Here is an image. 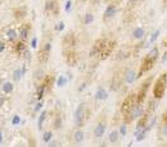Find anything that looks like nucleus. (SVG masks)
Returning a JSON list of instances; mask_svg holds the SVG:
<instances>
[{"label": "nucleus", "mask_w": 167, "mask_h": 147, "mask_svg": "<svg viewBox=\"0 0 167 147\" xmlns=\"http://www.w3.org/2000/svg\"><path fill=\"white\" fill-rule=\"evenodd\" d=\"M158 56H159L158 47H152L141 60L140 69H139V72H138V78H140L141 75H144L147 72H149V70L154 67L156 61L158 60Z\"/></svg>", "instance_id": "f257e3e1"}, {"label": "nucleus", "mask_w": 167, "mask_h": 147, "mask_svg": "<svg viewBox=\"0 0 167 147\" xmlns=\"http://www.w3.org/2000/svg\"><path fill=\"white\" fill-rule=\"evenodd\" d=\"M114 45H116V42L112 40H107V39L98 40L93 47L91 55L97 54L98 56H100V59H106L107 56L111 55V53L114 49Z\"/></svg>", "instance_id": "f03ea898"}, {"label": "nucleus", "mask_w": 167, "mask_h": 147, "mask_svg": "<svg viewBox=\"0 0 167 147\" xmlns=\"http://www.w3.org/2000/svg\"><path fill=\"white\" fill-rule=\"evenodd\" d=\"M166 88H167V72L161 73V75L156 79L154 86H153V97L161 100L166 93Z\"/></svg>", "instance_id": "7ed1b4c3"}, {"label": "nucleus", "mask_w": 167, "mask_h": 147, "mask_svg": "<svg viewBox=\"0 0 167 147\" xmlns=\"http://www.w3.org/2000/svg\"><path fill=\"white\" fill-rule=\"evenodd\" d=\"M88 119V106L85 102H81L75 111V123L76 125L82 127Z\"/></svg>", "instance_id": "20e7f679"}, {"label": "nucleus", "mask_w": 167, "mask_h": 147, "mask_svg": "<svg viewBox=\"0 0 167 147\" xmlns=\"http://www.w3.org/2000/svg\"><path fill=\"white\" fill-rule=\"evenodd\" d=\"M144 113L145 111H144V109H143V104L141 102H136L135 105L131 107V110L125 115V120H126V123H131L135 119H139Z\"/></svg>", "instance_id": "39448f33"}, {"label": "nucleus", "mask_w": 167, "mask_h": 147, "mask_svg": "<svg viewBox=\"0 0 167 147\" xmlns=\"http://www.w3.org/2000/svg\"><path fill=\"white\" fill-rule=\"evenodd\" d=\"M152 82H153V77H149V78H147L144 82L141 83L139 91H138V93H136V96H138V102H141V104L144 102L147 95H148V92H149V88H150Z\"/></svg>", "instance_id": "423d86ee"}, {"label": "nucleus", "mask_w": 167, "mask_h": 147, "mask_svg": "<svg viewBox=\"0 0 167 147\" xmlns=\"http://www.w3.org/2000/svg\"><path fill=\"white\" fill-rule=\"evenodd\" d=\"M136 102H138V96H136V93L128 95V96L125 98V101L122 102V106H121V113H122V115L125 116L126 114L131 110V107L135 105Z\"/></svg>", "instance_id": "0eeeda50"}, {"label": "nucleus", "mask_w": 167, "mask_h": 147, "mask_svg": "<svg viewBox=\"0 0 167 147\" xmlns=\"http://www.w3.org/2000/svg\"><path fill=\"white\" fill-rule=\"evenodd\" d=\"M50 50H51V45L49 44V42L45 44L39 50V55H37V58H39L40 63H46V61H48V59H49V55H50Z\"/></svg>", "instance_id": "6e6552de"}, {"label": "nucleus", "mask_w": 167, "mask_h": 147, "mask_svg": "<svg viewBox=\"0 0 167 147\" xmlns=\"http://www.w3.org/2000/svg\"><path fill=\"white\" fill-rule=\"evenodd\" d=\"M123 78H125V82L127 83V84H131V83H134L135 81L138 79V72L135 69H132V68H130V69H127L126 72H125V75H123Z\"/></svg>", "instance_id": "1a4fd4ad"}, {"label": "nucleus", "mask_w": 167, "mask_h": 147, "mask_svg": "<svg viewBox=\"0 0 167 147\" xmlns=\"http://www.w3.org/2000/svg\"><path fill=\"white\" fill-rule=\"evenodd\" d=\"M75 44H76V39L73 37V34H68L67 36H64V39H63L64 50H72Z\"/></svg>", "instance_id": "9d476101"}, {"label": "nucleus", "mask_w": 167, "mask_h": 147, "mask_svg": "<svg viewBox=\"0 0 167 147\" xmlns=\"http://www.w3.org/2000/svg\"><path fill=\"white\" fill-rule=\"evenodd\" d=\"M66 63L71 65V67H73L77 63V54L73 50H68V53L66 54Z\"/></svg>", "instance_id": "9b49d317"}, {"label": "nucleus", "mask_w": 167, "mask_h": 147, "mask_svg": "<svg viewBox=\"0 0 167 147\" xmlns=\"http://www.w3.org/2000/svg\"><path fill=\"white\" fill-rule=\"evenodd\" d=\"M45 12L46 13H57L58 12V3L55 0H48L45 3Z\"/></svg>", "instance_id": "f8f14e48"}, {"label": "nucleus", "mask_w": 167, "mask_h": 147, "mask_svg": "<svg viewBox=\"0 0 167 147\" xmlns=\"http://www.w3.org/2000/svg\"><path fill=\"white\" fill-rule=\"evenodd\" d=\"M106 129H107L106 123H99L94 129V136L97 137V138H102V137L104 136V133H106Z\"/></svg>", "instance_id": "ddd939ff"}, {"label": "nucleus", "mask_w": 167, "mask_h": 147, "mask_svg": "<svg viewBox=\"0 0 167 147\" xmlns=\"http://www.w3.org/2000/svg\"><path fill=\"white\" fill-rule=\"evenodd\" d=\"M117 13V8L114 5H108L107 9L104 10V19H111V18H113L114 16H116Z\"/></svg>", "instance_id": "4468645a"}, {"label": "nucleus", "mask_w": 167, "mask_h": 147, "mask_svg": "<svg viewBox=\"0 0 167 147\" xmlns=\"http://www.w3.org/2000/svg\"><path fill=\"white\" fill-rule=\"evenodd\" d=\"M144 35H145V30L143 27H136L135 30L132 31V37L135 40H143Z\"/></svg>", "instance_id": "2eb2a0df"}, {"label": "nucleus", "mask_w": 167, "mask_h": 147, "mask_svg": "<svg viewBox=\"0 0 167 147\" xmlns=\"http://www.w3.org/2000/svg\"><path fill=\"white\" fill-rule=\"evenodd\" d=\"M157 106H158V98H156V97L150 98L149 102H148V113L152 114L157 109Z\"/></svg>", "instance_id": "dca6fc26"}, {"label": "nucleus", "mask_w": 167, "mask_h": 147, "mask_svg": "<svg viewBox=\"0 0 167 147\" xmlns=\"http://www.w3.org/2000/svg\"><path fill=\"white\" fill-rule=\"evenodd\" d=\"M95 98H97V100H107L108 92L104 88H99L97 91V93H95Z\"/></svg>", "instance_id": "f3484780"}, {"label": "nucleus", "mask_w": 167, "mask_h": 147, "mask_svg": "<svg viewBox=\"0 0 167 147\" xmlns=\"http://www.w3.org/2000/svg\"><path fill=\"white\" fill-rule=\"evenodd\" d=\"M131 55V49H127V47H122L120 50V53H118V58L117 59H127L128 56Z\"/></svg>", "instance_id": "a211bd4d"}, {"label": "nucleus", "mask_w": 167, "mask_h": 147, "mask_svg": "<svg viewBox=\"0 0 167 147\" xmlns=\"http://www.w3.org/2000/svg\"><path fill=\"white\" fill-rule=\"evenodd\" d=\"M46 88H48V87H46V84H45V83L37 87L36 97H37V100H39V101H41V100H42V97H44V93H45V91H46Z\"/></svg>", "instance_id": "6ab92c4d"}, {"label": "nucleus", "mask_w": 167, "mask_h": 147, "mask_svg": "<svg viewBox=\"0 0 167 147\" xmlns=\"http://www.w3.org/2000/svg\"><path fill=\"white\" fill-rule=\"evenodd\" d=\"M7 36H8V39L11 41H16L17 37H20V35L17 34V31L14 30V28H9V30L7 31Z\"/></svg>", "instance_id": "aec40b11"}, {"label": "nucleus", "mask_w": 167, "mask_h": 147, "mask_svg": "<svg viewBox=\"0 0 167 147\" xmlns=\"http://www.w3.org/2000/svg\"><path fill=\"white\" fill-rule=\"evenodd\" d=\"M28 31H30V27H28V26H23L20 30V39L22 41H26L27 36H28Z\"/></svg>", "instance_id": "412c9836"}, {"label": "nucleus", "mask_w": 167, "mask_h": 147, "mask_svg": "<svg viewBox=\"0 0 167 147\" xmlns=\"http://www.w3.org/2000/svg\"><path fill=\"white\" fill-rule=\"evenodd\" d=\"M84 137H85V134H84L82 131H76L75 134H73V141L76 143H81V142L84 141Z\"/></svg>", "instance_id": "4be33fe9"}, {"label": "nucleus", "mask_w": 167, "mask_h": 147, "mask_svg": "<svg viewBox=\"0 0 167 147\" xmlns=\"http://www.w3.org/2000/svg\"><path fill=\"white\" fill-rule=\"evenodd\" d=\"M118 138H120V132L118 131H112L108 136V140H109V142H112V143H116Z\"/></svg>", "instance_id": "5701e85b"}, {"label": "nucleus", "mask_w": 167, "mask_h": 147, "mask_svg": "<svg viewBox=\"0 0 167 147\" xmlns=\"http://www.w3.org/2000/svg\"><path fill=\"white\" fill-rule=\"evenodd\" d=\"M67 82H68V79H67L64 75H59L58 79H57V87L58 88H62V87H64Z\"/></svg>", "instance_id": "b1692460"}, {"label": "nucleus", "mask_w": 167, "mask_h": 147, "mask_svg": "<svg viewBox=\"0 0 167 147\" xmlns=\"http://www.w3.org/2000/svg\"><path fill=\"white\" fill-rule=\"evenodd\" d=\"M46 115H48L46 111H42V113L40 114L39 122H37V127H39V129H42V124H44V122H45V119H46Z\"/></svg>", "instance_id": "393cba45"}, {"label": "nucleus", "mask_w": 167, "mask_h": 147, "mask_svg": "<svg viewBox=\"0 0 167 147\" xmlns=\"http://www.w3.org/2000/svg\"><path fill=\"white\" fill-rule=\"evenodd\" d=\"M13 83L12 82H5L3 84V91L5 92V93H11L12 91H13Z\"/></svg>", "instance_id": "a878e982"}, {"label": "nucleus", "mask_w": 167, "mask_h": 147, "mask_svg": "<svg viewBox=\"0 0 167 147\" xmlns=\"http://www.w3.org/2000/svg\"><path fill=\"white\" fill-rule=\"evenodd\" d=\"M16 50H17V53H23V51L26 50V45H25V41H20L18 44L16 45Z\"/></svg>", "instance_id": "bb28decb"}, {"label": "nucleus", "mask_w": 167, "mask_h": 147, "mask_svg": "<svg viewBox=\"0 0 167 147\" xmlns=\"http://www.w3.org/2000/svg\"><path fill=\"white\" fill-rule=\"evenodd\" d=\"M147 133H148V132H145V131H141V132H139V133H136V134H135L136 141H138V142L144 141V140H145V137H147Z\"/></svg>", "instance_id": "cd10ccee"}, {"label": "nucleus", "mask_w": 167, "mask_h": 147, "mask_svg": "<svg viewBox=\"0 0 167 147\" xmlns=\"http://www.w3.org/2000/svg\"><path fill=\"white\" fill-rule=\"evenodd\" d=\"M161 35V30H156L153 34H152L150 39H149V44H153L154 41H157V39H158V36Z\"/></svg>", "instance_id": "c85d7f7f"}, {"label": "nucleus", "mask_w": 167, "mask_h": 147, "mask_svg": "<svg viewBox=\"0 0 167 147\" xmlns=\"http://www.w3.org/2000/svg\"><path fill=\"white\" fill-rule=\"evenodd\" d=\"M35 78H36L37 81H41V79L46 78V77H45V72H44V70H42V69L36 70V72H35Z\"/></svg>", "instance_id": "c756f323"}, {"label": "nucleus", "mask_w": 167, "mask_h": 147, "mask_svg": "<svg viewBox=\"0 0 167 147\" xmlns=\"http://www.w3.org/2000/svg\"><path fill=\"white\" fill-rule=\"evenodd\" d=\"M51 138H53V133L50 131H46L44 134H42V141L44 142H50Z\"/></svg>", "instance_id": "7c9ffc66"}, {"label": "nucleus", "mask_w": 167, "mask_h": 147, "mask_svg": "<svg viewBox=\"0 0 167 147\" xmlns=\"http://www.w3.org/2000/svg\"><path fill=\"white\" fill-rule=\"evenodd\" d=\"M93 21H94V16L90 13L84 17V25H90V23H93Z\"/></svg>", "instance_id": "2f4dec72"}, {"label": "nucleus", "mask_w": 167, "mask_h": 147, "mask_svg": "<svg viewBox=\"0 0 167 147\" xmlns=\"http://www.w3.org/2000/svg\"><path fill=\"white\" fill-rule=\"evenodd\" d=\"M22 75H23L22 69H16L13 73V78H14V81H20L22 78Z\"/></svg>", "instance_id": "473e14b6"}, {"label": "nucleus", "mask_w": 167, "mask_h": 147, "mask_svg": "<svg viewBox=\"0 0 167 147\" xmlns=\"http://www.w3.org/2000/svg\"><path fill=\"white\" fill-rule=\"evenodd\" d=\"M71 9H72V0H67L66 5H64V10L68 13V12H71Z\"/></svg>", "instance_id": "72a5a7b5"}, {"label": "nucleus", "mask_w": 167, "mask_h": 147, "mask_svg": "<svg viewBox=\"0 0 167 147\" xmlns=\"http://www.w3.org/2000/svg\"><path fill=\"white\" fill-rule=\"evenodd\" d=\"M12 123H13V125L20 124V123H21V118L18 116V115H14V116H13V119H12Z\"/></svg>", "instance_id": "f704fd0d"}, {"label": "nucleus", "mask_w": 167, "mask_h": 147, "mask_svg": "<svg viewBox=\"0 0 167 147\" xmlns=\"http://www.w3.org/2000/svg\"><path fill=\"white\" fill-rule=\"evenodd\" d=\"M126 133H127L126 125H121V127H120V134H121V136H126Z\"/></svg>", "instance_id": "c9c22d12"}, {"label": "nucleus", "mask_w": 167, "mask_h": 147, "mask_svg": "<svg viewBox=\"0 0 167 147\" xmlns=\"http://www.w3.org/2000/svg\"><path fill=\"white\" fill-rule=\"evenodd\" d=\"M31 47H32V49H36V47H37V39H36V37H33V39H32Z\"/></svg>", "instance_id": "e433bc0d"}, {"label": "nucleus", "mask_w": 167, "mask_h": 147, "mask_svg": "<svg viewBox=\"0 0 167 147\" xmlns=\"http://www.w3.org/2000/svg\"><path fill=\"white\" fill-rule=\"evenodd\" d=\"M60 127H62V119H60V118H57V120H55V128H57V129H59Z\"/></svg>", "instance_id": "4c0bfd02"}, {"label": "nucleus", "mask_w": 167, "mask_h": 147, "mask_svg": "<svg viewBox=\"0 0 167 147\" xmlns=\"http://www.w3.org/2000/svg\"><path fill=\"white\" fill-rule=\"evenodd\" d=\"M64 30V22H59V25L57 26V31H63Z\"/></svg>", "instance_id": "58836bf2"}, {"label": "nucleus", "mask_w": 167, "mask_h": 147, "mask_svg": "<svg viewBox=\"0 0 167 147\" xmlns=\"http://www.w3.org/2000/svg\"><path fill=\"white\" fill-rule=\"evenodd\" d=\"M86 86H88V83H86V82H82V83H81V84H80V87H79V92H82Z\"/></svg>", "instance_id": "ea45409f"}, {"label": "nucleus", "mask_w": 167, "mask_h": 147, "mask_svg": "<svg viewBox=\"0 0 167 147\" xmlns=\"http://www.w3.org/2000/svg\"><path fill=\"white\" fill-rule=\"evenodd\" d=\"M41 107H42V101H39V102H37L36 105H35V111H39Z\"/></svg>", "instance_id": "a19ab883"}, {"label": "nucleus", "mask_w": 167, "mask_h": 147, "mask_svg": "<svg viewBox=\"0 0 167 147\" xmlns=\"http://www.w3.org/2000/svg\"><path fill=\"white\" fill-rule=\"evenodd\" d=\"M4 49H5V44H4V42L2 41V42H0V53H3Z\"/></svg>", "instance_id": "79ce46f5"}, {"label": "nucleus", "mask_w": 167, "mask_h": 147, "mask_svg": "<svg viewBox=\"0 0 167 147\" xmlns=\"http://www.w3.org/2000/svg\"><path fill=\"white\" fill-rule=\"evenodd\" d=\"M4 105V98L3 97H0V107H2Z\"/></svg>", "instance_id": "37998d69"}, {"label": "nucleus", "mask_w": 167, "mask_h": 147, "mask_svg": "<svg viewBox=\"0 0 167 147\" xmlns=\"http://www.w3.org/2000/svg\"><path fill=\"white\" fill-rule=\"evenodd\" d=\"M58 145V142H50V146H57Z\"/></svg>", "instance_id": "c03bdc74"}, {"label": "nucleus", "mask_w": 167, "mask_h": 147, "mask_svg": "<svg viewBox=\"0 0 167 147\" xmlns=\"http://www.w3.org/2000/svg\"><path fill=\"white\" fill-rule=\"evenodd\" d=\"M2 141H3V133L0 132V143H2Z\"/></svg>", "instance_id": "a18cd8bd"}, {"label": "nucleus", "mask_w": 167, "mask_h": 147, "mask_svg": "<svg viewBox=\"0 0 167 147\" xmlns=\"http://www.w3.org/2000/svg\"><path fill=\"white\" fill-rule=\"evenodd\" d=\"M165 44H166V46H167V40H166V42H165Z\"/></svg>", "instance_id": "49530a36"}, {"label": "nucleus", "mask_w": 167, "mask_h": 147, "mask_svg": "<svg viewBox=\"0 0 167 147\" xmlns=\"http://www.w3.org/2000/svg\"><path fill=\"white\" fill-rule=\"evenodd\" d=\"M130 1H135V0H130Z\"/></svg>", "instance_id": "de8ad7c7"}, {"label": "nucleus", "mask_w": 167, "mask_h": 147, "mask_svg": "<svg viewBox=\"0 0 167 147\" xmlns=\"http://www.w3.org/2000/svg\"><path fill=\"white\" fill-rule=\"evenodd\" d=\"M166 114H167V107H166Z\"/></svg>", "instance_id": "09e8293b"}]
</instances>
